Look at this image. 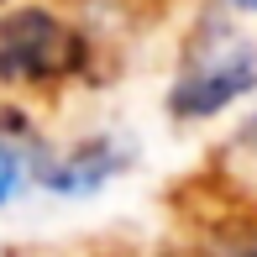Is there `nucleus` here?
<instances>
[{
  "mask_svg": "<svg viewBox=\"0 0 257 257\" xmlns=\"http://www.w3.org/2000/svg\"><path fill=\"white\" fill-rule=\"evenodd\" d=\"M121 168H126V153L110 142V137H95V142H79L68 158L42 163L37 179L48 184L53 194H89V189H100L105 179H115Z\"/></svg>",
  "mask_w": 257,
  "mask_h": 257,
  "instance_id": "obj_3",
  "label": "nucleus"
},
{
  "mask_svg": "<svg viewBox=\"0 0 257 257\" xmlns=\"http://www.w3.org/2000/svg\"><path fill=\"white\" fill-rule=\"evenodd\" d=\"M231 6H236V11H252V16H257V0H231Z\"/></svg>",
  "mask_w": 257,
  "mask_h": 257,
  "instance_id": "obj_6",
  "label": "nucleus"
},
{
  "mask_svg": "<svg viewBox=\"0 0 257 257\" xmlns=\"http://www.w3.org/2000/svg\"><path fill=\"white\" fill-rule=\"evenodd\" d=\"M32 179V126L16 110H0V205H11Z\"/></svg>",
  "mask_w": 257,
  "mask_h": 257,
  "instance_id": "obj_4",
  "label": "nucleus"
},
{
  "mask_svg": "<svg viewBox=\"0 0 257 257\" xmlns=\"http://www.w3.org/2000/svg\"><path fill=\"white\" fill-rule=\"evenodd\" d=\"M89 63V42L79 27L42 6H21L0 16V79L6 84H58Z\"/></svg>",
  "mask_w": 257,
  "mask_h": 257,
  "instance_id": "obj_1",
  "label": "nucleus"
},
{
  "mask_svg": "<svg viewBox=\"0 0 257 257\" xmlns=\"http://www.w3.org/2000/svg\"><path fill=\"white\" fill-rule=\"evenodd\" d=\"M205 257H257V231H220Z\"/></svg>",
  "mask_w": 257,
  "mask_h": 257,
  "instance_id": "obj_5",
  "label": "nucleus"
},
{
  "mask_svg": "<svg viewBox=\"0 0 257 257\" xmlns=\"http://www.w3.org/2000/svg\"><path fill=\"white\" fill-rule=\"evenodd\" d=\"M252 89H257V53L247 42H226V48H215L210 58H194L179 74V84L168 95V110L179 121H205V115L236 105Z\"/></svg>",
  "mask_w": 257,
  "mask_h": 257,
  "instance_id": "obj_2",
  "label": "nucleus"
}]
</instances>
